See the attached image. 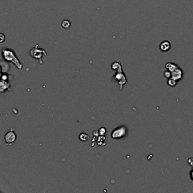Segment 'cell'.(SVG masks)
Wrapping results in <instances>:
<instances>
[{
  "mask_svg": "<svg viewBox=\"0 0 193 193\" xmlns=\"http://www.w3.org/2000/svg\"><path fill=\"white\" fill-rule=\"evenodd\" d=\"M2 55L5 61H8V62H12L18 69H20L21 71L22 70L23 64H21L20 60L17 58L16 55H15V53L13 51L8 48H3L2 50Z\"/></svg>",
  "mask_w": 193,
  "mask_h": 193,
  "instance_id": "1",
  "label": "cell"
},
{
  "mask_svg": "<svg viewBox=\"0 0 193 193\" xmlns=\"http://www.w3.org/2000/svg\"><path fill=\"white\" fill-rule=\"evenodd\" d=\"M30 54L32 58L38 60L41 64H43V60H42L43 56H47V52H46L44 49L38 48V44H37L35 47L32 48L31 50H30Z\"/></svg>",
  "mask_w": 193,
  "mask_h": 193,
  "instance_id": "2",
  "label": "cell"
},
{
  "mask_svg": "<svg viewBox=\"0 0 193 193\" xmlns=\"http://www.w3.org/2000/svg\"><path fill=\"white\" fill-rule=\"evenodd\" d=\"M128 134V129L125 126H119L113 130L111 134V137L112 139L115 140H118V139L124 138Z\"/></svg>",
  "mask_w": 193,
  "mask_h": 193,
  "instance_id": "3",
  "label": "cell"
},
{
  "mask_svg": "<svg viewBox=\"0 0 193 193\" xmlns=\"http://www.w3.org/2000/svg\"><path fill=\"white\" fill-rule=\"evenodd\" d=\"M116 72H117L115 75V79H116L117 81L118 82V83H119L120 89H121V90H122L123 86L125 85V84H126V83H127V79H126V77H125V74L123 73L121 68V69H118V70H116Z\"/></svg>",
  "mask_w": 193,
  "mask_h": 193,
  "instance_id": "4",
  "label": "cell"
},
{
  "mask_svg": "<svg viewBox=\"0 0 193 193\" xmlns=\"http://www.w3.org/2000/svg\"><path fill=\"white\" fill-rule=\"evenodd\" d=\"M5 142L6 144L8 146H11V145L13 144L15 141H16L17 139V135L15 134V132L14 131H10L8 132H7L5 135Z\"/></svg>",
  "mask_w": 193,
  "mask_h": 193,
  "instance_id": "5",
  "label": "cell"
},
{
  "mask_svg": "<svg viewBox=\"0 0 193 193\" xmlns=\"http://www.w3.org/2000/svg\"><path fill=\"white\" fill-rule=\"evenodd\" d=\"M183 76V69H180V67H178L175 70L172 72V76H171V78H174V79L177 80V81H180V79H182Z\"/></svg>",
  "mask_w": 193,
  "mask_h": 193,
  "instance_id": "6",
  "label": "cell"
},
{
  "mask_svg": "<svg viewBox=\"0 0 193 193\" xmlns=\"http://www.w3.org/2000/svg\"><path fill=\"white\" fill-rule=\"evenodd\" d=\"M11 89V84L8 81H4L1 80L0 82V92L1 93H4L5 92Z\"/></svg>",
  "mask_w": 193,
  "mask_h": 193,
  "instance_id": "7",
  "label": "cell"
},
{
  "mask_svg": "<svg viewBox=\"0 0 193 193\" xmlns=\"http://www.w3.org/2000/svg\"><path fill=\"white\" fill-rule=\"evenodd\" d=\"M159 48H160V50H161V52H168L171 48V43H170L168 41H163L161 44H160Z\"/></svg>",
  "mask_w": 193,
  "mask_h": 193,
  "instance_id": "8",
  "label": "cell"
},
{
  "mask_svg": "<svg viewBox=\"0 0 193 193\" xmlns=\"http://www.w3.org/2000/svg\"><path fill=\"white\" fill-rule=\"evenodd\" d=\"M178 67H179L178 65L174 64V63L169 62V63H167V64H165V68H166V69H168V70L171 71V72H172L173 71L175 70V69H177V68H178Z\"/></svg>",
  "mask_w": 193,
  "mask_h": 193,
  "instance_id": "9",
  "label": "cell"
},
{
  "mask_svg": "<svg viewBox=\"0 0 193 193\" xmlns=\"http://www.w3.org/2000/svg\"><path fill=\"white\" fill-rule=\"evenodd\" d=\"M78 138H79V140L81 141L87 142L89 140V138H90V137H89L88 134H85V133H81L79 134V136H78Z\"/></svg>",
  "mask_w": 193,
  "mask_h": 193,
  "instance_id": "10",
  "label": "cell"
},
{
  "mask_svg": "<svg viewBox=\"0 0 193 193\" xmlns=\"http://www.w3.org/2000/svg\"><path fill=\"white\" fill-rule=\"evenodd\" d=\"M177 81L173 78H170L168 79V85L170 87H175L177 85Z\"/></svg>",
  "mask_w": 193,
  "mask_h": 193,
  "instance_id": "11",
  "label": "cell"
},
{
  "mask_svg": "<svg viewBox=\"0 0 193 193\" xmlns=\"http://www.w3.org/2000/svg\"><path fill=\"white\" fill-rule=\"evenodd\" d=\"M61 26H62L63 28L69 29L71 26L70 21H68V20H64V21L62 22V24H61Z\"/></svg>",
  "mask_w": 193,
  "mask_h": 193,
  "instance_id": "12",
  "label": "cell"
},
{
  "mask_svg": "<svg viewBox=\"0 0 193 193\" xmlns=\"http://www.w3.org/2000/svg\"><path fill=\"white\" fill-rule=\"evenodd\" d=\"M121 65L120 64L119 62H118V61H116V62H114L113 64H112V69H113V70H118V69H121Z\"/></svg>",
  "mask_w": 193,
  "mask_h": 193,
  "instance_id": "13",
  "label": "cell"
},
{
  "mask_svg": "<svg viewBox=\"0 0 193 193\" xmlns=\"http://www.w3.org/2000/svg\"><path fill=\"white\" fill-rule=\"evenodd\" d=\"M171 76H172V72H171V71H169L167 69L166 71H165V72H164V77H165V78H168H168H171Z\"/></svg>",
  "mask_w": 193,
  "mask_h": 193,
  "instance_id": "14",
  "label": "cell"
},
{
  "mask_svg": "<svg viewBox=\"0 0 193 193\" xmlns=\"http://www.w3.org/2000/svg\"><path fill=\"white\" fill-rule=\"evenodd\" d=\"M99 133H100V135H104V134L106 133V128H105L103 127L99 130Z\"/></svg>",
  "mask_w": 193,
  "mask_h": 193,
  "instance_id": "15",
  "label": "cell"
},
{
  "mask_svg": "<svg viewBox=\"0 0 193 193\" xmlns=\"http://www.w3.org/2000/svg\"><path fill=\"white\" fill-rule=\"evenodd\" d=\"M187 162H188V165H190L191 167H192L193 168V158H189V159L187 160Z\"/></svg>",
  "mask_w": 193,
  "mask_h": 193,
  "instance_id": "16",
  "label": "cell"
},
{
  "mask_svg": "<svg viewBox=\"0 0 193 193\" xmlns=\"http://www.w3.org/2000/svg\"><path fill=\"white\" fill-rule=\"evenodd\" d=\"M189 177H190L191 180L193 181V168L192 169V171H190V173H189Z\"/></svg>",
  "mask_w": 193,
  "mask_h": 193,
  "instance_id": "17",
  "label": "cell"
},
{
  "mask_svg": "<svg viewBox=\"0 0 193 193\" xmlns=\"http://www.w3.org/2000/svg\"><path fill=\"white\" fill-rule=\"evenodd\" d=\"M0 37H1V42H3L5 41V35L4 34H0Z\"/></svg>",
  "mask_w": 193,
  "mask_h": 193,
  "instance_id": "18",
  "label": "cell"
}]
</instances>
